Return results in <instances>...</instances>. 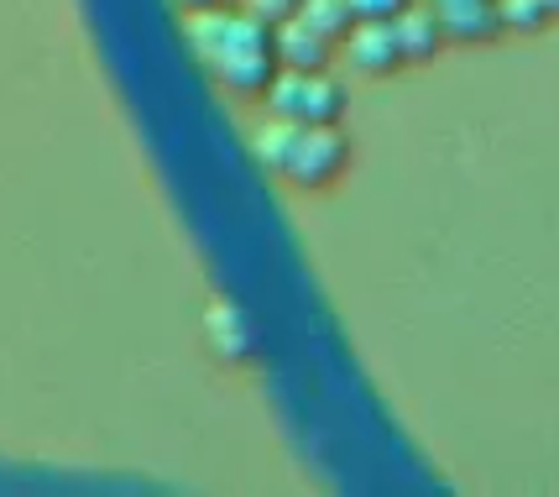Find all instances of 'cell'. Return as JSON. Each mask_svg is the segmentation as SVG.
<instances>
[{"mask_svg":"<svg viewBox=\"0 0 559 497\" xmlns=\"http://www.w3.org/2000/svg\"><path fill=\"white\" fill-rule=\"evenodd\" d=\"M183 37L204 74L215 79L230 99H267L272 79L283 74L277 63V26L262 22L257 11H189L183 16Z\"/></svg>","mask_w":559,"mask_h":497,"instance_id":"1","label":"cell"},{"mask_svg":"<svg viewBox=\"0 0 559 497\" xmlns=\"http://www.w3.org/2000/svg\"><path fill=\"white\" fill-rule=\"evenodd\" d=\"M251 147H257V157H262V168L272 178H283L293 189H309V194L341 184L345 168H350V142H345L341 126H304L267 116L257 126Z\"/></svg>","mask_w":559,"mask_h":497,"instance_id":"2","label":"cell"},{"mask_svg":"<svg viewBox=\"0 0 559 497\" xmlns=\"http://www.w3.org/2000/svg\"><path fill=\"white\" fill-rule=\"evenodd\" d=\"M345 95L341 79H330L324 69H283V74L272 79L267 90V110L272 116H283V121H304V126H341Z\"/></svg>","mask_w":559,"mask_h":497,"instance_id":"3","label":"cell"},{"mask_svg":"<svg viewBox=\"0 0 559 497\" xmlns=\"http://www.w3.org/2000/svg\"><path fill=\"white\" fill-rule=\"evenodd\" d=\"M341 48H345V63L366 79H392V74L408 69V58H403V48H397L392 22H356Z\"/></svg>","mask_w":559,"mask_h":497,"instance_id":"4","label":"cell"},{"mask_svg":"<svg viewBox=\"0 0 559 497\" xmlns=\"http://www.w3.org/2000/svg\"><path fill=\"white\" fill-rule=\"evenodd\" d=\"M204 341H210V351H215L219 362H236L241 367V362L257 356V324L246 320L230 298H215L204 309Z\"/></svg>","mask_w":559,"mask_h":497,"instance_id":"5","label":"cell"},{"mask_svg":"<svg viewBox=\"0 0 559 497\" xmlns=\"http://www.w3.org/2000/svg\"><path fill=\"white\" fill-rule=\"evenodd\" d=\"M439 26H444V43H461V48H481L491 37H502V5L497 0H465V5H439Z\"/></svg>","mask_w":559,"mask_h":497,"instance_id":"6","label":"cell"},{"mask_svg":"<svg viewBox=\"0 0 559 497\" xmlns=\"http://www.w3.org/2000/svg\"><path fill=\"white\" fill-rule=\"evenodd\" d=\"M392 32H397V48L408 63H429L444 52V26H439V11L435 5H408L403 16H392Z\"/></svg>","mask_w":559,"mask_h":497,"instance_id":"7","label":"cell"},{"mask_svg":"<svg viewBox=\"0 0 559 497\" xmlns=\"http://www.w3.org/2000/svg\"><path fill=\"white\" fill-rule=\"evenodd\" d=\"M341 43H330L324 32H314L309 22H283L277 26V63L283 69H330V58H335Z\"/></svg>","mask_w":559,"mask_h":497,"instance_id":"8","label":"cell"},{"mask_svg":"<svg viewBox=\"0 0 559 497\" xmlns=\"http://www.w3.org/2000/svg\"><path fill=\"white\" fill-rule=\"evenodd\" d=\"M298 22H309L314 32H324L330 43H345V37H350V26H356V11H350L345 0H304Z\"/></svg>","mask_w":559,"mask_h":497,"instance_id":"9","label":"cell"},{"mask_svg":"<svg viewBox=\"0 0 559 497\" xmlns=\"http://www.w3.org/2000/svg\"><path fill=\"white\" fill-rule=\"evenodd\" d=\"M497 5H502V26H508V32H528V37H534V32H549V11H544V0H497Z\"/></svg>","mask_w":559,"mask_h":497,"instance_id":"10","label":"cell"},{"mask_svg":"<svg viewBox=\"0 0 559 497\" xmlns=\"http://www.w3.org/2000/svg\"><path fill=\"white\" fill-rule=\"evenodd\" d=\"M350 11H356V22H392V16H403L414 0H345Z\"/></svg>","mask_w":559,"mask_h":497,"instance_id":"11","label":"cell"},{"mask_svg":"<svg viewBox=\"0 0 559 497\" xmlns=\"http://www.w3.org/2000/svg\"><path fill=\"white\" fill-rule=\"evenodd\" d=\"M246 11H257L262 22L283 26V22H293V16L304 11V0H246Z\"/></svg>","mask_w":559,"mask_h":497,"instance_id":"12","label":"cell"},{"mask_svg":"<svg viewBox=\"0 0 559 497\" xmlns=\"http://www.w3.org/2000/svg\"><path fill=\"white\" fill-rule=\"evenodd\" d=\"M183 11H219V5H236V0H178Z\"/></svg>","mask_w":559,"mask_h":497,"instance_id":"13","label":"cell"},{"mask_svg":"<svg viewBox=\"0 0 559 497\" xmlns=\"http://www.w3.org/2000/svg\"><path fill=\"white\" fill-rule=\"evenodd\" d=\"M544 11H549V22H559V0H544Z\"/></svg>","mask_w":559,"mask_h":497,"instance_id":"14","label":"cell"},{"mask_svg":"<svg viewBox=\"0 0 559 497\" xmlns=\"http://www.w3.org/2000/svg\"><path fill=\"white\" fill-rule=\"evenodd\" d=\"M429 5H435V11H439V5H465V0H429Z\"/></svg>","mask_w":559,"mask_h":497,"instance_id":"15","label":"cell"}]
</instances>
